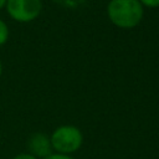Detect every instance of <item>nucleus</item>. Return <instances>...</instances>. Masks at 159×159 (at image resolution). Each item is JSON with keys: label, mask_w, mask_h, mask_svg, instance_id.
Here are the masks:
<instances>
[{"label": "nucleus", "mask_w": 159, "mask_h": 159, "mask_svg": "<svg viewBox=\"0 0 159 159\" xmlns=\"http://www.w3.org/2000/svg\"><path fill=\"white\" fill-rule=\"evenodd\" d=\"M107 15L114 26L129 30L143 20L144 7L138 0H111L107 5Z\"/></svg>", "instance_id": "f257e3e1"}, {"label": "nucleus", "mask_w": 159, "mask_h": 159, "mask_svg": "<svg viewBox=\"0 0 159 159\" xmlns=\"http://www.w3.org/2000/svg\"><path fill=\"white\" fill-rule=\"evenodd\" d=\"M52 149L60 154H72L77 152L83 143L82 132L71 124H63L57 127L50 135Z\"/></svg>", "instance_id": "f03ea898"}, {"label": "nucleus", "mask_w": 159, "mask_h": 159, "mask_svg": "<svg viewBox=\"0 0 159 159\" xmlns=\"http://www.w3.org/2000/svg\"><path fill=\"white\" fill-rule=\"evenodd\" d=\"M9 16L17 22H31L39 17L42 10L41 0H6Z\"/></svg>", "instance_id": "7ed1b4c3"}, {"label": "nucleus", "mask_w": 159, "mask_h": 159, "mask_svg": "<svg viewBox=\"0 0 159 159\" xmlns=\"http://www.w3.org/2000/svg\"><path fill=\"white\" fill-rule=\"evenodd\" d=\"M27 149H29V153L36 157L37 159L39 158L45 159L53 153L50 137H47L45 133H41V132H37L30 135L27 140Z\"/></svg>", "instance_id": "20e7f679"}, {"label": "nucleus", "mask_w": 159, "mask_h": 159, "mask_svg": "<svg viewBox=\"0 0 159 159\" xmlns=\"http://www.w3.org/2000/svg\"><path fill=\"white\" fill-rule=\"evenodd\" d=\"M9 39V27L7 25L0 19V46L5 45Z\"/></svg>", "instance_id": "39448f33"}, {"label": "nucleus", "mask_w": 159, "mask_h": 159, "mask_svg": "<svg viewBox=\"0 0 159 159\" xmlns=\"http://www.w3.org/2000/svg\"><path fill=\"white\" fill-rule=\"evenodd\" d=\"M143 7L148 9H157L159 7V0H138Z\"/></svg>", "instance_id": "423d86ee"}, {"label": "nucleus", "mask_w": 159, "mask_h": 159, "mask_svg": "<svg viewBox=\"0 0 159 159\" xmlns=\"http://www.w3.org/2000/svg\"><path fill=\"white\" fill-rule=\"evenodd\" d=\"M45 159H75L72 158L71 155H67V154H60V153H52L51 155H48L47 158Z\"/></svg>", "instance_id": "0eeeda50"}, {"label": "nucleus", "mask_w": 159, "mask_h": 159, "mask_svg": "<svg viewBox=\"0 0 159 159\" xmlns=\"http://www.w3.org/2000/svg\"><path fill=\"white\" fill-rule=\"evenodd\" d=\"M12 159H37V158L34 157V155L30 154V153H20V154L15 155Z\"/></svg>", "instance_id": "6e6552de"}, {"label": "nucleus", "mask_w": 159, "mask_h": 159, "mask_svg": "<svg viewBox=\"0 0 159 159\" xmlns=\"http://www.w3.org/2000/svg\"><path fill=\"white\" fill-rule=\"evenodd\" d=\"M5 5H6V0H0V10L5 7Z\"/></svg>", "instance_id": "1a4fd4ad"}, {"label": "nucleus", "mask_w": 159, "mask_h": 159, "mask_svg": "<svg viewBox=\"0 0 159 159\" xmlns=\"http://www.w3.org/2000/svg\"><path fill=\"white\" fill-rule=\"evenodd\" d=\"M2 75V63H1V60H0V77Z\"/></svg>", "instance_id": "9d476101"}]
</instances>
